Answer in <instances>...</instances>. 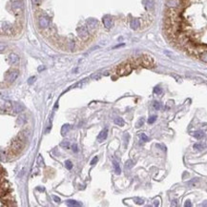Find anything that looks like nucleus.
Segmentation results:
<instances>
[{
  "mask_svg": "<svg viewBox=\"0 0 207 207\" xmlns=\"http://www.w3.org/2000/svg\"><path fill=\"white\" fill-rule=\"evenodd\" d=\"M23 147H24V141L21 140L18 137L16 138H15V140H13V142L11 143V147L9 149L10 156L18 155L19 153L22 151Z\"/></svg>",
  "mask_w": 207,
  "mask_h": 207,
  "instance_id": "obj_1",
  "label": "nucleus"
},
{
  "mask_svg": "<svg viewBox=\"0 0 207 207\" xmlns=\"http://www.w3.org/2000/svg\"><path fill=\"white\" fill-rule=\"evenodd\" d=\"M132 70H133L132 65L125 62V63L118 65V66L116 68V73H117L118 76H124V75H129V73L132 72Z\"/></svg>",
  "mask_w": 207,
  "mask_h": 207,
  "instance_id": "obj_2",
  "label": "nucleus"
},
{
  "mask_svg": "<svg viewBox=\"0 0 207 207\" xmlns=\"http://www.w3.org/2000/svg\"><path fill=\"white\" fill-rule=\"evenodd\" d=\"M12 9H13V13H15L16 16H20L22 13H23V11H24L23 1H21V0H15V1H13Z\"/></svg>",
  "mask_w": 207,
  "mask_h": 207,
  "instance_id": "obj_3",
  "label": "nucleus"
},
{
  "mask_svg": "<svg viewBox=\"0 0 207 207\" xmlns=\"http://www.w3.org/2000/svg\"><path fill=\"white\" fill-rule=\"evenodd\" d=\"M140 60V64L141 66L145 67V68H152L155 66V61L153 59L152 56H150L148 55H144L138 59Z\"/></svg>",
  "mask_w": 207,
  "mask_h": 207,
  "instance_id": "obj_4",
  "label": "nucleus"
},
{
  "mask_svg": "<svg viewBox=\"0 0 207 207\" xmlns=\"http://www.w3.org/2000/svg\"><path fill=\"white\" fill-rule=\"evenodd\" d=\"M19 75V71L17 69H10L5 75V80L9 83H13L16 80Z\"/></svg>",
  "mask_w": 207,
  "mask_h": 207,
  "instance_id": "obj_5",
  "label": "nucleus"
},
{
  "mask_svg": "<svg viewBox=\"0 0 207 207\" xmlns=\"http://www.w3.org/2000/svg\"><path fill=\"white\" fill-rule=\"evenodd\" d=\"M1 32L2 33H5L6 35H13L15 32V28L12 24H10L9 22H2Z\"/></svg>",
  "mask_w": 207,
  "mask_h": 207,
  "instance_id": "obj_6",
  "label": "nucleus"
},
{
  "mask_svg": "<svg viewBox=\"0 0 207 207\" xmlns=\"http://www.w3.org/2000/svg\"><path fill=\"white\" fill-rule=\"evenodd\" d=\"M77 35L79 36V38L83 41L88 40L89 38V30H88L87 27L85 26H81L77 28Z\"/></svg>",
  "mask_w": 207,
  "mask_h": 207,
  "instance_id": "obj_7",
  "label": "nucleus"
},
{
  "mask_svg": "<svg viewBox=\"0 0 207 207\" xmlns=\"http://www.w3.org/2000/svg\"><path fill=\"white\" fill-rule=\"evenodd\" d=\"M38 25L41 29H47L50 26V17L46 15H42L38 17Z\"/></svg>",
  "mask_w": 207,
  "mask_h": 207,
  "instance_id": "obj_8",
  "label": "nucleus"
},
{
  "mask_svg": "<svg viewBox=\"0 0 207 207\" xmlns=\"http://www.w3.org/2000/svg\"><path fill=\"white\" fill-rule=\"evenodd\" d=\"M98 27V21L95 18H89L87 20V28L89 30V32L93 33L95 32V30Z\"/></svg>",
  "mask_w": 207,
  "mask_h": 207,
  "instance_id": "obj_9",
  "label": "nucleus"
},
{
  "mask_svg": "<svg viewBox=\"0 0 207 207\" xmlns=\"http://www.w3.org/2000/svg\"><path fill=\"white\" fill-rule=\"evenodd\" d=\"M11 110L13 111V114H19L24 110V106L20 103H17V102H15V103L12 104V107H11Z\"/></svg>",
  "mask_w": 207,
  "mask_h": 207,
  "instance_id": "obj_10",
  "label": "nucleus"
},
{
  "mask_svg": "<svg viewBox=\"0 0 207 207\" xmlns=\"http://www.w3.org/2000/svg\"><path fill=\"white\" fill-rule=\"evenodd\" d=\"M102 22H103L104 27H105L106 29H111L112 26H113V19L110 15L103 16V18H102Z\"/></svg>",
  "mask_w": 207,
  "mask_h": 207,
  "instance_id": "obj_11",
  "label": "nucleus"
},
{
  "mask_svg": "<svg viewBox=\"0 0 207 207\" xmlns=\"http://www.w3.org/2000/svg\"><path fill=\"white\" fill-rule=\"evenodd\" d=\"M9 62L11 64H16V63H18L19 62V56L16 55V53H10L9 55Z\"/></svg>",
  "mask_w": 207,
  "mask_h": 207,
  "instance_id": "obj_12",
  "label": "nucleus"
},
{
  "mask_svg": "<svg viewBox=\"0 0 207 207\" xmlns=\"http://www.w3.org/2000/svg\"><path fill=\"white\" fill-rule=\"evenodd\" d=\"M107 136H108V129L105 128L104 130H102V131L99 133L98 136H97V140L99 142H101L102 140H104L105 138H107Z\"/></svg>",
  "mask_w": 207,
  "mask_h": 207,
  "instance_id": "obj_13",
  "label": "nucleus"
},
{
  "mask_svg": "<svg viewBox=\"0 0 207 207\" xmlns=\"http://www.w3.org/2000/svg\"><path fill=\"white\" fill-rule=\"evenodd\" d=\"M130 25H131V28L133 30H138L140 26V22L138 18H135L131 21V24Z\"/></svg>",
  "mask_w": 207,
  "mask_h": 207,
  "instance_id": "obj_14",
  "label": "nucleus"
},
{
  "mask_svg": "<svg viewBox=\"0 0 207 207\" xmlns=\"http://www.w3.org/2000/svg\"><path fill=\"white\" fill-rule=\"evenodd\" d=\"M144 6L146 10H153L154 9V0H145Z\"/></svg>",
  "mask_w": 207,
  "mask_h": 207,
  "instance_id": "obj_15",
  "label": "nucleus"
},
{
  "mask_svg": "<svg viewBox=\"0 0 207 207\" xmlns=\"http://www.w3.org/2000/svg\"><path fill=\"white\" fill-rule=\"evenodd\" d=\"M167 5L174 9V8L178 7V5H180V1H178V0H169V1L167 2Z\"/></svg>",
  "mask_w": 207,
  "mask_h": 207,
  "instance_id": "obj_16",
  "label": "nucleus"
},
{
  "mask_svg": "<svg viewBox=\"0 0 207 207\" xmlns=\"http://www.w3.org/2000/svg\"><path fill=\"white\" fill-rule=\"evenodd\" d=\"M70 129H71V126L69 125V124H64V125L62 126V128H61V135L65 136L68 132L70 131Z\"/></svg>",
  "mask_w": 207,
  "mask_h": 207,
  "instance_id": "obj_17",
  "label": "nucleus"
},
{
  "mask_svg": "<svg viewBox=\"0 0 207 207\" xmlns=\"http://www.w3.org/2000/svg\"><path fill=\"white\" fill-rule=\"evenodd\" d=\"M198 56H200V59L201 61L206 62L207 63V51H203V52H201L200 55H198Z\"/></svg>",
  "mask_w": 207,
  "mask_h": 207,
  "instance_id": "obj_18",
  "label": "nucleus"
},
{
  "mask_svg": "<svg viewBox=\"0 0 207 207\" xmlns=\"http://www.w3.org/2000/svg\"><path fill=\"white\" fill-rule=\"evenodd\" d=\"M193 136H194L197 140H200V138H202L204 137V133L202 131H196L194 134H193Z\"/></svg>",
  "mask_w": 207,
  "mask_h": 207,
  "instance_id": "obj_19",
  "label": "nucleus"
},
{
  "mask_svg": "<svg viewBox=\"0 0 207 207\" xmlns=\"http://www.w3.org/2000/svg\"><path fill=\"white\" fill-rule=\"evenodd\" d=\"M114 122H115L116 124H117V125L120 126V127L124 126V120H123L121 118H115Z\"/></svg>",
  "mask_w": 207,
  "mask_h": 207,
  "instance_id": "obj_20",
  "label": "nucleus"
},
{
  "mask_svg": "<svg viewBox=\"0 0 207 207\" xmlns=\"http://www.w3.org/2000/svg\"><path fill=\"white\" fill-rule=\"evenodd\" d=\"M114 168H115V172L117 175H120L121 173V170H120V164H118L117 161H114Z\"/></svg>",
  "mask_w": 207,
  "mask_h": 207,
  "instance_id": "obj_21",
  "label": "nucleus"
},
{
  "mask_svg": "<svg viewBox=\"0 0 207 207\" xmlns=\"http://www.w3.org/2000/svg\"><path fill=\"white\" fill-rule=\"evenodd\" d=\"M67 204L69 206H80L81 204L80 203H78L76 200H67Z\"/></svg>",
  "mask_w": 207,
  "mask_h": 207,
  "instance_id": "obj_22",
  "label": "nucleus"
},
{
  "mask_svg": "<svg viewBox=\"0 0 207 207\" xmlns=\"http://www.w3.org/2000/svg\"><path fill=\"white\" fill-rule=\"evenodd\" d=\"M193 148L195 150H197V151H201V150L204 149V145L202 143H196V144H194Z\"/></svg>",
  "mask_w": 207,
  "mask_h": 207,
  "instance_id": "obj_23",
  "label": "nucleus"
},
{
  "mask_svg": "<svg viewBox=\"0 0 207 207\" xmlns=\"http://www.w3.org/2000/svg\"><path fill=\"white\" fill-rule=\"evenodd\" d=\"M133 166H134V162H133L131 160H127L125 162V168L126 169H131Z\"/></svg>",
  "mask_w": 207,
  "mask_h": 207,
  "instance_id": "obj_24",
  "label": "nucleus"
},
{
  "mask_svg": "<svg viewBox=\"0 0 207 207\" xmlns=\"http://www.w3.org/2000/svg\"><path fill=\"white\" fill-rule=\"evenodd\" d=\"M60 146L62 147V148H64V149H68L70 147V143H69V141L64 140V141H62V142L60 143Z\"/></svg>",
  "mask_w": 207,
  "mask_h": 207,
  "instance_id": "obj_25",
  "label": "nucleus"
},
{
  "mask_svg": "<svg viewBox=\"0 0 207 207\" xmlns=\"http://www.w3.org/2000/svg\"><path fill=\"white\" fill-rule=\"evenodd\" d=\"M153 107H154V109H156V110H160V109H161V103L160 102L155 101L154 103H153Z\"/></svg>",
  "mask_w": 207,
  "mask_h": 207,
  "instance_id": "obj_26",
  "label": "nucleus"
},
{
  "mask_svg": "<svg viewBox=\"0 0 207 207\" xmlns=\"http://www.w3.org/2000/svg\"><path fill=\"white\" fill-rule=\"evenodd\" d=\"M65 166H66V168L68 170H71L73 168V163H72V161L71 160H66L65 161Z\"/></svg>",
  "mask_w": 207,
  "mask_h": 207,
  "instance_id": "obj_27",
  "label": "nucleus"
},
{
  "mask_svg": "<svg viewBox=\"0 0 207 207\" xmlns=\"http://www.w3.org/2000/svg\"><path fill=\"white\" fill-rule=\"evenodd\" d=\"M37 163L39 164V166H44V165H45V164H44V160H43V158H42V156H41V155L38 156Z\"/></svg>",
  "mask_w": 207,
  "mask_h": 207,
  "instance_id": "obj_28",
  "label": "nucleus"
},
{
  "mask_svg": "<svg viewBox=\"0 0 207 207\" xmlns=\"http://www.w3.org/2000/svg\"><path fill=\"white\" fill-rule=\"evenodd\" d=\"M144 124V118H140V120H138V123H137V128H140L141 126H142Z\"/></svg>",
  "mask_w": 207,
  "mask_h": 207,
  "instance_id": "obj_29",
  "label": "nucleus"
},
{
  "mask_svg": "<svg viewBox=\"0 0 207 207\" xmlns=\"http://www.w3.org/2000/svg\"><path fill=\"white\" fill-rule=\"evenodd\" d=\"M156 120H157V116H151V117L149 118V120H148V123L149 124H153Z\"/></svg>",
  "mask_w": 207,
  "mask_h": 207,
  "instance_id": "obj_30",
  "label": "nucleus"
},
{
  "mask_svg": "<svg viewBox=\"0 0 207 207\" xmlns=\"http://www.w3.org/2000/svg\"><path fill=\"white\" fill-rule=\"evenodd\" d=\"M134 201H135V202L137 203V204H140H140H143V203H144V200H142V198H134Z\"/></svg>",
  "mask_w": 207,
  "mask_h": 207,
  "instance_id": "obj_31",
  "label": "nucleus"
},
{
  "mask_svg": "<svg viewBox=\"0 0 207 207\" xmlns=\"http://www.w3.org/2000/svg\"><path fill=\"white\" fill-rule=\"evenodd\" d=\"M140 138L142 140V141H145V142L149 140V138L147 137V136L144 134V133H141V134H140Z\"/></svg>",
  "mask_w": 207,
  "mask_h": 207,
  "instance_id": "obj_32",
  "label": "nucleus"
},
{
  "mask_svg": "<svg viewBox=\"0 0 207 207\" xmlns=\"http://www.w3.org/2000/svg\"><path fill=\"white\" fill-rule=\"evenodd\" d=\"M154 93H157V95H160V93H162V89H161L160 87H156L154 89Z\"/></svg>",
  "mask_w": 207,
  "mask_h": 207,
  "instance_id": "obj_33",
  "label": "nucleus"
},
{
  "mask_svg": "<svg viewBox=\"0 0 207 207\" xmlns=\"http://www.w3.org/2000/svg\"><path fill=\"white\" fill-rule=\"evenodd\" d=\"M35 80H36V77H35V76H32V77H30L29 79H28V84L32 85Z\"/></svg>",
  "mask_w": 207,
  "mask_h": 207,
  "instance_id": "obj_34",
  "label": "nucleus"
},
{
  "mask_svg": "<svg viewBox=\"0 0 207 207\" xmlns=\"http://www.w3.org/2000/svg\"><path fill=\"white\" fill-rule=\"evenodd\" d=\"M97 161H98V158H97V157H95V158H93V160H92V161H91L90 164H91V165H95V164L97 162Z\"/></svg>",
  "mask_w": 207,
  "mask_h": 207,
  "instance_id": "obj_35",
  "label": "nucleus"
},
{
  "mask_svg": "<svg viewBox=\"0 0 207 207\" xmlns=\"http://www.w3.org/2000/svg\"><path fill=\"white\" fill-rule=\"evenodd\" d=\"M32 2L35 6H38V5H40L41 3V0H32Z\"/></svg>",
  "mask_w": 207,
  "mask_h": 207,
  "instance_id": "obj_36",
  "label": "nucleus"
},
{
  "mask_svg": "<svg viewBox=\"0 0 207 207\" xmlns=\"http://www.w3.org/2000/svg\"><path fill=\"white\" fill-rule=\"evenodd\" d=\"M72 148H73V151L75 152V153H76L78 151V149H77V145H76V144H73V145L72 146Z\"/></svg>",
  "mask_w": 207,
  "mask_h": 207,
  "instance_id": "obj_37",
  "label": "nucleus"
},
{
  "mask_svg": "<svg viewBox=\"0 0 207 207\" xmlns=\"http://www.w3.org/2000/svg\"><path fill=\"white\" fill-rule=\"evenodd\" d=\"M53 200H55V202H60V198H59L58 197H56V196H53Z\"/></svg>",
  "mask_w": 207,
  "mask_h": 207,
  "instance_id": "obj_38",
  "label": "nucleus"
},
{
  "mask_svg": "<svg viewBox=\"0 0 207 207\" xmlns=\"http://www.w3.org/2000/svg\"><path fill=\"white\" fill-rule=\"evenodd\" d=\"M184 205H185V206H191V205H192V204H191V201H190V200H187V201H186V203L184 204Z\"/></svg>",
  "mask_w": 207,
  "mask_h": 207,
  "instance_id": "obj_39",
  "label": "nucleus"
},
{
  "mask_svg": "<svg viewBox=\"0 0 207 207\" xmlns=\"http://www.w3.org/2000/svg\"><path fill=\"white\" fill-rule=\"evenodd\" d=\"M44 69H45V67H44V66H40V67L38 68V72H41V71H42V70H44Z\"/></svg>",
  "mask_w": 207,
  "mask_h": 207,
  "instance_id": "obj_40",
  "label": "nucleus"
},
{
  "mask_svg": "<svg viewBox=\"0 0 207 207\" xmlns=\"http://www.w3.org/2000/svg\"><path fill=\"white\" fill-rule=\"evenodd\" d=\"M154 205H155V206H158V205H160V203H158V200H155V203H154Z\"/></svg>",
  "mask_w": 207,
  "mask_h": 207,
  "instance_id": "obj_41",
  "label": "nucleus"
},
{
  "mask_svg": "<svg viewBox=\"0 0 207 207\" xmlns=\"http://www.w3.org/2000/svg\"><path fill=\"white\" fill-rule=\"evenodd\" d=\"M13 1H15V0H13Z\"/></svg>",
  "mask_w": 207,
  "mask_h": 207,
  "instance_id": "obj_42",
  "label": "nucleus"
}]
</instances>
